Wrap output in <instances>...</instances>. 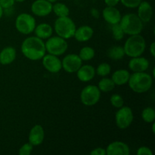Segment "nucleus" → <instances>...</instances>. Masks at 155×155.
I'll list each match as a JSON object with an SVG mask.
<instances>
[{
  "label": "nucleus",
  "mask_w": 155,
  "mask_h": 155,
  "mask_svg": "<svg viewBox=\"0 0 155 155\" xmlns=\"http://www.w3.org/2000/svg\"><path fill=\"white\" fill-rule=\"evenodd\" d=\"M36 36L42 39H47L51 37L53 34V28L50 24L46 23H42L35 27Z\"/></svg>",
  "instance_id": "22"
},
{
  "label": "nucleus",
  "mask_w": 155,
  "mask_h": 155,
  "mask_svg": "<svg viewBox=\"0 0 155 155\" xmlns=\"http://www.w3.org/2000/svg\"><path fill=\"white\" fill-rule=\"evenodd\" d=\"M42 61L44 68L51 74L58 73L62 69L61 61L58 58V56L48 53L42 57Z\"/></svg>",
  "instance_id": "12"
},
{
  "label": "nucleus",
  "mask_w": 155,
  "mask_h": 155,
  "mask_svg": "<svg viewBox=\"0 0 155 155\" xmlns=\"http://www.w3.org/2000/svg\"><path fill=\"white\" fill-rule=\"evenodd\" d=\"M149 61L144 57L131 58L128 64L129 68L133 73L145 72L149 68Z\"/></svg>",
  "instance_id": "16"
},
{
  "label": "nucleus",
  "mask_w": 155,
  "mask_h": 155,
  "mask_svg": "<svg viewBox=\"0 0 155 155\" xmlns=\"http://www.w3.org/2000/svg\"><path fill=\"white\" fill-rule=\"evenodd\" d=\"M25 0H15V2H24Z\"/></svg>",
  "instance_id": "42"
},
{
  "label": "nucleus",
  "mask_w": 155,
  "mask_h": 155,
  "mask_svg": "<svg viewBox=\"0 0 155 155\" xmlns=\"http://www.w3.org/2000/svg\"><path fill=\"white\" fill-rule=\"evenodd\" d=\"M31 12L38 17H45L52 12V3L48 0H36L31 5Z\"/></svg>",
  "instance_id": "11"
},
{
  "label": "nucleus",
  "mask_w": 155,
  "mask_h": 155,
  "mask_svg": "<svg viewBox=\"0 0 155 155\" xmlns=\"http://www.w3.org/2000/svg\"><path fill=\"white\" fill-rule=\"evenodd\" d=\"M134 116L133 110L128 106H123L118 108L115 114V122L117 127L121 130L128 128L133 123Z\"/></svg>",
  "instance_id": "9"
},
{
  "label": "nucleus",
  "mask_w": 155,
  "mask_h": 155,
  "mask_svg": "<svg viewBox=\"0 0 155 155\" xmlns=\"http://www.w3.org/2000/svg\"><path fill=\"white\" fill-rule=\"evenodd\" d=\"M106 54L109 58L114 61L121 60L126 55L124 47L120 45H114V46L110 47L107 49Z\"/></svg>",
  "instance_id": "23"
},
{
  "label": "nucleus",
  "mask_w": 155,
  "mask_h": 155,
  "mask_svg": "<svg viewBox=\"0 0 155 155\" xmlns=\"http://www.w3.org/2000/svg\"><path fill=\"white\" fill-rule=\"evenodd\" d=\"M54 29L58 36L68 39L74 37L77 27L69 16L60 17L54 21Z\"/></svg>",
  "instance_id": "5"
},
{
  "label": "nucleus",
  "mask_w": 155,
  "mask_h": 155,
  "mask_svg": "<svg viewBox=\"0 0 155 155\" xmlns=\"http://www.w3.org/2000/svg\"><path fill=\"white\" fill-rule=\"evenodd\" d=\"M52 12H54V15L58 17H67L69 16L70 15V9L64 3L62 2H54L52 5Z\"/></svg>",
  "instance_id": "24"
},
{
  "label": "nucleus",
  "mask_w": 155,
  "mask_h": 155,
  "mask_svg": "<svg viewBox=\"0 0 155 155\" xmlns=\"http://www.w3.org/2000/svg\"><path fill=\"white\" fill-rule=\"evenodd\" d=\"M45 50L48 54L60 56L64 54L68 50V44L66 39L58 36H51L45 42Z\"/></svg>",
  "instance_id": "7"
},
{
  "label": "nucleus",
  "mask_w": 155,
  "mask_h": 155,
  "mask_svg": "<svg viewBox=\"0 0 155 155\" xmlns=\"http://www.w3.org/2000/svg\"><path fill=\"white\" fill-rule=\"evenodd\" d=\"M116 85L111 80V78H107V77H103L98 84V88L101 92H108L113 90L115 88Z\"/></svg>",
  "instance_id": "25"
},
{
  "label": "nucleus",
  "mask_w": 155,
  "mask_h": 155,
  "mask_svg": "<svg viewBox=\"0 0 155 155\" xmlns=\"http://www.w3.org/2000/svg\"><path fill=\"white\" fill-rule=\"evenodd\" d=\"M154 127H155V123L153 122V124H152V133H155V130H154Z\"/></svg>",
  "instance_id": "40"
},
{
  "label": "nucleus",
  "mask_w": 155,
  "mask_h": 155,
  "mask_svg": "<svg viewBox=\"0 0 155 155\" xmlns=\"http://www.w3.org/2000/svg\"><path fill=\"white\" fill-rule=\"evenodd\" d=\"M3 14H4V10H3L2 8L0 6V19H1L2 17L3 16Z\"/></svg>",
  "instance_id": "39"
},
{
  "label": "nucleus",
  "mask_w": 155,
  "mask_h": 155,
  "mask_svg": "<svg viewBox=\"0 0 155 155\" xmlns=\"http://www.w3.org/2000/svg\"><path fill=\"white\" fill-rule=\"evenodd\" d=\"M17 56L16 50L12 46H7L0 51V64L8 65L15 60Z\"/></svg>",
  "instance_id": "20"
},
{
  "label": "nucleus",
  "mask_w": 155,
  "mask_h": 155,
  "mask_svg": "<svg viewBox=\"0 0 155 155\" xmlns=\"http://www.w3.org/2000/svg\"><path fill=\"white\" fill-rule=\"evenodd\" d=\"M76 73H77V77L79 80L84 83L91 81L96 74L95 68L90 64H82V66Z\"/></svg>",
  "instance_id": "18"
},
{
  "label": "nucleus",
  "mask_w": 155,
  "mask_h": 155,
  "mask_svg": "<svg viewBox=\"0 0 155 155\" xmlns=\"http://www.w3.org/2000/svg\"><path fill=\"white\" fill-rule=\"evenodd\" d=\"M101 98V91L98 86L88 85L85 86L80 93V101L86 106H93L99 101Z\"/></svg>",
  "instance_id": "8"
},
{
  "label": "nucleus",
  "mask_w": 155,
  "mask_h": 155,
  "mask_svg": "<svg viewBox=\"0 0 155 155\" xmlns=\"http://www.w3.org/2000/svg\"><path fill=\"white\" fill-rule=\"evenodd\" d=\"M146 48L145 38L140 34L132 35L126 40L124 49L128 57L134 58L141 56Z\"/></svg>",
  "instance_id": "3"
},
{
  "label": "nucleus",
  "mask_w": 155,
  "mask_h": 155,
  "mask_svg": "<svg viewBox=\"0 0 155 155\" xmlns=\"http://www.w3.org/2000/svg\"><path fill=\"white\" fill-rule=\"evenodd\" d=\"M110 102L115 108H120L124 105V99L119 94H114L110 96Z\"/></svg>",
  "instance_id": "30"
},
{
  "label": "nucleus",
  "mask_w": 155,
  "mask_h": 155,
  "mask_svg": "<svg viewBox=\"0 0 155 155\" xmlns=\"http://www.w3.org/2000/svg\"><path fill=\"white\" fill-rule=\"evenodd\" d=\"M107 155H129L130 153V147L127 143L121 141H115L108 145L106 148Z\"/></svg>",
  "instance_id": "13"
},
{
  "label": "nucleus",
  "mask_w": 155,
  "mask_h": 155,
  "mask_svg": "<svg viewBox=\"0 0 155 155\" xmlns=\"http://www.w3.org/2000/svg\"><path fill=\"white\" fill-rule=\"evenodd\" d=\"M33 149V145H32L30 142L25 143L20 148L18 154L20 155H30L32 153Z\"/></svg>",
  "instance_id": "31"
},
{
  "label": "nucleus",
  "mask_w": 155,
  "mask_h": 155,
  "mask_svg": "<svg viewBox=\"0 0 155 155\" xmlns=\"http://www.w3.org/2000/svg\"><path fill=\"white\" fill-rule=\"evenodd\" d=\"M36 24V19L33 15L27 13H21L17 17L15 27L19 33L28 35L34 32Z\"/></svg>",
  "instance_id": "6"
},
{
  "label": "nucleus",
  "mask_w": 155,
  "mask_h": 155,
  "mask_svg": "<svg viewBox=\"0 0 155 155\" xmlns=\"http://www.w3.org/2000/svg\"><path fill=\"white\" fill-rule=\"evenodd\" d=\"M150 53H151V56H152L153 58L155 57V42H153L151 44V45H150Z\"/></svg>",
  "instance_id": "38"
},
{
  "label": "nucleus",
  "mask_w": 155,
  "mask_h": 155,
  "mask_svg": "<svg viewBox=\"0 0 155 155\" xmlns=\"http://www.w3.org/2000/svg\"><path fill=\"white\" fill-rule=\"evenodd\" d=\"M142 0H120V2L123 5L129 8H136L139 6Z\"/></svg>",
  "instance_id": "32"
},
{
  "label": "nucleus",
  "mask_w": 155,
  "mask_h": 155,
  "mask_svg": "<svg viewBox=\"0 0 155 155\" xmlns=\"http://www.w3.org/2000/svg\"><path fill=\"white\" fill-rule=\"evenodd\" d=\"M128 84L131 90L136 93H145L150 90L153 84V78L145 72H136L130 74Z\"/></svg>",
  "instance_id": "2"
},
{
  "label": "nucleus",
  "mask_w": 155,
  "mask_h": 155,
  "mask_svg": "<svg viewBox=\"0 0 155 155\" xmlns=\"http://www.w3.org/2000/svg\"><path fill=\"white\" fill-rule=\"evenodd\" d=\"M119 24L124 33L129 36L140 34L143 30V22L134 13L126 14L121 17Z\"/></svg>",
  "instance_id": "4"
},
{
  "label": "nucleus",
  "mask_w": 155,
  "mask_h": 155,
  "mask_svg": "<svg viewBox=\"0 0 155 155\" xmlns=\"http://www.w3.org/2000/svg\"><path fill=\"white\" fill-rule=\"evenodd\" d=\"M91 155H106V150L103 148H95L90 152Z\"/></svg>",
  "instance_id": "35"
},
{
  "label": "nucleus",
  "mask_w": 155,
  "mask_h": 155,
  "mask_svg": "<svg viewBox=\"0 0 155 155\" xmlns=\"http://www.w3.org/2000/svg\"><path fill=\"white\" fill-rule=\"evenodd\" d=\"M112 31V36H113V38L117 41H120L121 39H124V32L123 30V29L121 28L120 24H116L112 25L111 28Z\"/></svg>",
  "instance_id": "29"
},
{
  "label": "nucleus",
  "mask_w": 155,
  "mask_h": 155,
  "mask_svg": "<svg viewBox=\"0 0 155 155\" xmlns=\"http://www.w3.org/2000/svg\"><path fill=\"white\" fill-rule=\"evenodd\" d=\"M45 138V131L43 127L39 124L35 125L32 127L29 133V142L33 146H38L42 143Z\"/></svg>",
  "instance_id": "14"
},
{
  "label": "nucleus",
  "mask_w": 155,
  "mask_h": 155,
  "mask_svg": "<svg viewBox=\"0 0 155 155\" xmlns=\"http://www.w3.org/2000/svg\"><path fill=\"white\" fill-rule=\"evenodd\" d=\"M90 13H91V15H92V16L93 17V18H99L100 13H99V12H98V9L92 8V9H91Z\"/></svg>",
  "instance_id": "37"
},
{
  "label": "nucleus",
  "mask_w": 155,
  "mask_h": 155,
  "mask_svg": "<svg viewBox=\"0 0 155 155\" xmlns=\"http://www.w3.org/2000/svg\"><path fill=\"white\" fill-rule=\"evenodd\" d=\"M120 0H104V3L107 6H111V7H115Z\"/></svg>",
  "instance_id": "36"
},
{
  "label": "nucleus",
  "mask_w": 155,
  "mask_h": 155,
  "mask_svg": "<svg viewBox=\"0 0 155 155\" xmlns=\"http://www.w3.org/2000/svg\"><path fill=\"white\" fill-rule=\"evenodd\" d=\"M21 52L24 57L31 61H39L45 54V42L37 36H29L21 44Z\"/></svg>",
  "instance_id": "1"
},
{
  "label": "nucleus",
  "mask_w": 155,
  "mask_h": 155,
  "mask_svg": "<svg viewBox=\"0 0 155 155\" xmlns=\"http://www.w3.org/2000/svg\"><path fill=\"white\" fill-rule=\"evenodd\" d=\"M142 118L145 123L154 122L155 120V110L153 107H147L142 110Z\"/></svg>",
  "instance_id": "27"
},
{
  "label": "nucleus",
  "mask_w": 155,
  "mask_h": 155,
  "mask_svg": "<svg viewBox=\"0 0 155 155\" xmlns=\"http://www.w3.org/2000/svg\"><path fill=\"white\" fill-rule=\"evenodd\" d=\"M62 68L67 73L73 74L76 73L79 70V68L83 64V61L81 60L78 54H67L63 60L61 61Z\"/></svg>",
  "instance_id": "10"
},
{
  "label": "nucleus",
  "mask_w": 155,
  "mask_h": 155,
  "mask_svg": "<svg viewBox=\"0 0 155 155\" xmlns=\"http://www.w3.org/2000/svg\"><path fill=\"white\" fill-rule=\"evenodd\" d=\"M48 2H50L51 3H54L56 2H58V0H48Z\"/></svg>",
  "instance_id": "41"
},
{
  "label": "nucleus",
  "mask_w": 155,
  "mask_h": 155,
  "mask_svg": "<svg viewBox=\"0 0 155 155\" xmlns=\"http://www.w3.org/2000/svg\"><path fill=\"white\" fill-rule=\"evenodd\" d=\"M15 3V0H0V6L2 8L3 10L12 8Z\"/></svg>",
  "instance_id": "33"
},
{
  "label": "nucleus",
  "mask_w": 155,
  "mask_h": 155,
  "mask_svg": "<svg viewBox=\"0 0 155 155\" xmlns=\"http://www.w3.org/2000/svg\"><path fill=\"white\" fill-rule=\"evenodd\" d=\"M94 30L90 26L83 25L76 29L74 37L76 40L80 42L89 41L93 36Z\"/></svg>",
  "instance_id": "19"
},
{
  "label": "nucleus",
  "mask_w": 155,
  "mask_h": 155,
  "mask_svg": "<svg viewBox=\"0 0 155 155\" xmlns=\"http://www.w3.org/2000/svg\"><path fill=\"white\" fill-rule=\"evenodd\" d=\"M138 17L143 23H148L153 16L151 5L147 1H142L138 6Z\"/></svg>",
  "instance_id": "17"
},
{
  "label": "nucleus",
  "mask_w": 155,
  "mask_h": 155,
  "mask_svg": "<svg viewBox=\"0 0 155 155\" xmlns=\"http://www.w3.org/2000/svg\"><path fill=\"white\" fill-rule=\"evenodd\" d=\"M79 57L81 58L83 61H90L95 57V51L93 48L90 46H85L80 49L79 53Z\"/></svg>",
  "instance_id": "26"
},
{
  "label": "nucleus",
  "mask_w": 155,
  "mask_h": 155,
  "mask_svg": "<svg viewBox=\"0 0 155 155\" xmlns=\"http://www.w3.org/2000/svg\"><path fill=\"white\" fill-rule=\"evenodd\" d=\"M138 155H153L151 148L147 146H142L139 148L137 151Z\"/></svg>",
  "instance_id": "34"
},
{
  "label": "nucleus",
  "mask_w": 155,
  "mask_h": 155,
  "mask_svg": "<svg viewBox=\"0 0 155 155\" xmlns=\"http://www.w3.org/2000/svg\"><path fill=\"white\" fill-rule=\"evenodd\" d=\"M102 17L104 21L110 25L119 24L121 19L120 12L116 7L107 6L102 11Z\"/></svg>",
  "instance_id": "15"
},
{
  "label": "nucleus",
  "mask_w": 155,
  "mask_h": 155,
  "mask_svg": "<svg viewBox=\"0 0 155 155\" xmlns=\"http://www.w3.org/2000/svg\"><path fill=\"white\" fill-rule=\"evenodd\" d=\"M110 71H111V67H110V65L109 64L105 63V62L100 64L97 67L96 69H95V73L98 76L102 77H104L108 75L110 73Z\"/></svg>",
  "instance_id": "28"
},
{
  "label": "nucleus",
  "mask_w": 155,
  "mask_h": 155,
  "mask_svg": "<svg viewBox=\"0 0 155 155\" xmlns=\"http://www.w3.org/2000/svg\"><path fill=\"white\" fill-rule=\"evenodd\" d=\"M130 77V71L125 69H120L113 73L111 80L116 86H123L128 83Z\"/></svg>",
  "instance_id": "21"
}]
</instances>
